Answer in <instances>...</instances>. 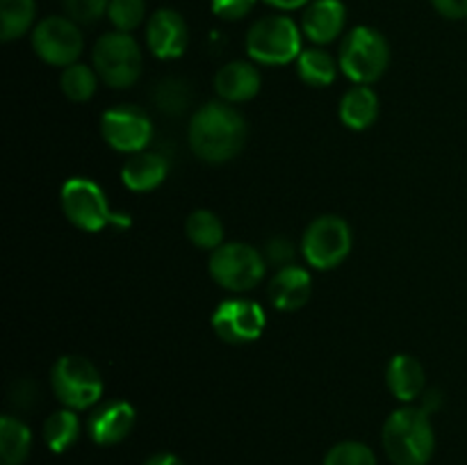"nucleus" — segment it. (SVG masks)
I'll return each instance as SVG.
<instances>
[{"label":"nucleus","instance_id":"2","mask_svg":"<svg viewBox=\"0 0 467 465\" xmlns=\"http://www.w3.org/2000/svg\"><path fill=\"white\" fill-rule=\"evenodd\" d=\"M383 450L395 465H427L436 450L427 410L413 406L395 410L383 424Z\"/></svg>","mask_w":467,"mask_h":465},{"label":"nucleus","instance_id":"10","mask_svg":"<svg viewBox=\"0 0 467 465\" xmlns=\"http://www.w3.org/2000/svg\"><path fill=\"white\" fill-rule=\"evenodd\" d=\"M32 48L53 67H71L82 53V35L76 21L64 16H48L32 32Z\"/></svg>","mask_w":467,"mask_h":465},{"label":"nucleus","instance_id":"33","mask_svg":"<svg viewBox=\"0 0 467 465\" xmlns=\"http://www.w3.org/2000/svg\"><path fill=\"white\" fill-rule=\"evenodd\" d=\"M431 5L445 18H467V0H431Z\"/></svg>","mask_w":467,"mask_h":465},{"label":"nucleus","instance_id":"19","mask_svg":"<svg viewBox=\"0 0 467 465\" xmlns=\"http://www.w3.org/2000/svg\"><path fill=\"white\" fill-rule=\"evenodd\" d=\"M386 381L392 395L400 401H413L424 390V367L418 358L400 354L390 360L386 369Z\"/></svg>","mask_w":467,"mask_h":465},{"label":"nucleus","instance_id":"32","mask_svg":"<svg viewBox=\"0 0 467 465\" xmlns=\"http://www.w3.org/2000/svg\"><path fill=\"white\" fill-rule=\"evenodd\" d=\"M267 258L272 263L287 267L295 260V244L285 237H274V240L267 242Z\"/></svg>","mask_w":467,"mask_h":465},{"label":"nucleus","instance_id":"17","mask_svg":"<svg viewBox=\"0 0 467 465\" xmlns=\"http://www.w3.org/2000/svg\"><path fill=\"white\" fill-rule=\"evenodd\" d=\"M214 89L226 103H244L260 91V73L249 62H231L214 76Z\"/></svg>","mask_w":467,"mask_h":465},{"label":"nucleus","instance_id":"29","mask_svg":"<svg viewBox=\"0 0 467 465\" xmlns=\"http://www.w3.org/2000/svg\"><path fill=\"white\" fill-rule=\"evenodd\" d=\"M324 465H377V456L363 442H340L324 459Z\"/></svg>","mask_w":467,"mask_h":465},{"label":"nucleus","instance_id":"35","mask_svg":"<svg viewBox=\"0 0 467 465\" xmlns=\"http://www.w3.org/2000/svg\"><path fill=\"white\" fill-rule=\"evenodd\" d=\"M265 3L278 9H299L304 7V5H308L310 0H265Z\"/></svg>","mask_w":467,"mask_h":465},{"label":"nucleus","instance_id":"7","mask_svg":"<svg viewBox=\"0 0 467 465\" xmlns=\"http://www.w3.org/2000/svg\"><path fill=\"white\" fill-rule=\"evenodd\" d=\"M62 210L68 222L80 231L99 232L108 223H128V219H119L109 210L103 190L89 178H68L62 185Z\"/></svg>","mask_w":467,"mask_h":465},{"label":"nucleus","instance_id":"8","mask_svg":"<svg viewBox=\"0 0 467 465\" xmlns=\"http://www.w3.org/2000/svg\"><path fill=\"white\" fill-rule=\"evenodd\" d=\"M210 276L231 292H249L265 276V258L244 242L222 244L210 255Z\"/></svg>","mask_w":467,"mask_h":465},{"label":"nucleus","instance_id":"14","mask_svg":"<svg viewBox=\"0 0 467 465\" xmlns=\"http://www.w3.org/2000/svg\"><path fill=\"white\" fill-rule=\"evenodd\" d=\"M135 419L137 413L132 404L123 399H114L91 413L89 422H87V431H89L91 440L99 442V445H117L132 431Z\"/></svg>","mask_w":467,"mask_h":465},{"label":"nucleus","instance_id":"18","mask_svg":"<svg viewBox=\"0 0 467 465\" xmlns=\"http://www.w3.org/2000/svg\"><path fill=\"white\" fill-rule=\"evenodd\" d=\"M169 171L167 158L153 150H140L126 160L121 169L123 185L132 191H150L164 182Z\"/></svg>","mask_w":467,"mask_h":465},{"label":"nucleus","instance_id":"11","mask_svg":"<svg viewBox=\"0 0 467 465\" xmlns=\"http://www.w3.org/2000/svg\"><path fill=\"white\" fill-rule=\"evenodd\" d=\"M210 324L214 333L228 345H246L263 336L267 315L255 301L228 299L217 305Z\"/></svg>","mask_w":467,"mask_h":465},{"label":"nucleus","instance_id":"6","mask_svg":"<svg viewBox=\"0 0 467 465\" xmlns=\"http://www.w3.org/2000/svg\"><path fill=\"white\" fill-rule=\"evenodd\" d=\"M94 68L114 89L135 85L141 73V50L128 32H109L94 46Z\"/></svg>","mask_w":467,"mask_h":465},{"label":"nucleus","instance_id":"13","mask_svg":"<svg viewBox=\"0 0 467 465\" xmlns=\"http://www.w3.org/2000/svg\"><path fill=\"white\" fill-rule=\"evenodd\" d=\"M187 39V23L176 9H158L149 18L146 26V41L155 57L160 59H176L185 53Z\"/></svg>","mask_w":467,"mask_h":465},{"label":"nucleus","instance_id":"24","mask_svg":"<svg viewBox=\"0 0 467 465\" xmlns=\"http://www.w3.org/2000/svg\"><path fill=\"white\" fill-rule=\"evenodd\" d=\"M78 436H80V422H78V415L71 408L57 410V413H53L46 419L44 440L48 450L55 451V454L67 451L78 440Z\"/></svg>","mask_w":467,"mask_h":465},{"label":"nucleus","instance_id":"21","mask_svg":"<svg viewBox=\"0 0 467 465\" xmlns=\"http://www.w3.org/2000/svg\"><path fill=\"white\" fill-rule=\"evenodd\" d=\"M32 447V433L12 415L0 418V465H21Z\"/></svg>","mask_w":467,"mask_h":465},{"label":"nucleus","instance_id":"4","mask_svg":"<svg viewBox=\"0 0 467 465\" xmlns=\"http://www.w3.org/2000/svg\"><path fill=\"white\" fill-rule=\"evenodd\" d=\"M249 57L269 67L290 64L301 55V32L287 16H265L246 35Z\"/></svg>","mask_w":467,"mask_h":465},{"label":"nucleus","instance_id":"25","mask_svg":"<svg viewBox=\"0 0 467 465\" xmlns=\"http://www.w3.org/2000/svg\"><path fill=\"white\" fill-rule=\"evenodd\" d=\"M187 237L192 240V244L199 246V249L214 251L222 246L223 240V223L219 222V217L210 210H194V212L187 217L185 223Z\"/></svg>","mask_w":467,"mask_h":465},{"label":"nucleus","instance_id":"27","mask_svg":"<svg viewBox=\"0 0 467 465\" xmlns=\"http://www.w3.org/2000/svg\"><path fill=\"white\" fill-rule=\"evenodd\" d=\"M153 98L155 105H158L164 114L178 117V114L185 112L187 105H190L192 91L190 87H187V82L181 80V78H164L158 85V89H155Z\"/></svg>","mask_w":467,"mask_h":465},{"label":"nucleus","instance_id":"9","mask_svg":"<svg viewBox=\"0 0 467 465\" xmlns=\"http://www.w3.org/2000/svg\"><path fill=\"white\" fill-rule=\"evenodd\" d=\"M304 258L315 269H336L351 251L349 223L336 214L317 217L304 235Z\"/></svg>","mask_w":467,"mask_h":465},{"label":"nucleus","instance_id":"23","mask_svg":"<svg viewBox=\"0 0 467 465\" xmlns=\"http://www.w3.org/2000/svg\"><path fill=\"white\" fill-rule=\"evenodd\" d=\"M36 16L35 0H0V26H3V41L18 39L32 27Z\"/></svg>","mask_w":467,"mask_h":465},{"label":"nucleus","instance_id":"5","mask_svg":"<svg viewBox=\"0 0 467 465\" xmlns=\"http://www.w3.org/2000/svg\"><path fill=\"white\" fill-rule=\"evenodd\" d=\"M55 397L71 410H85L103 395V378L91 360L82 356H62L50 372Z\"/></svg>","mask_w":467,"mask_h":465},{"label":"nucleus","instance_id":"31","mask_svg":"<svg viewBox=\"0 0 467 465\" xmlns=\"http://www.w3.org/2000/svg\"><path fill=\"white\" fill-rule=\"evenodd\" d=\"M254 5L255 0H213V12L223 21H237V18H244L254 9Z\"/></svg>","mask_w":467,"mask_h":465},{"label":"nucleus","instance_id":"15","mask_svg":"<svg viewBox=\"0 0 467 465\" xmlns=\"http://www.w3.org/2000/svg\"><path fill=\"white\" fill-rule=\"evenodd\" d=\"M347 21V9L340 0H313L306 7L304 21V35L315 44H328L336 39L342 32Z\"/></svg>","mask_w":467,"mask_h":465},{"label":"nucleus","instance_id":"12","mask_svg":"<svg viewBox=\"0 0 467 465\" xmlns=\"http://www.w3.org/2000/svg\"><path fill=\"white\" fill-rule=\"evenodd\" d=\"M103 140L121 153H140L153 137V123L144 109L135 105H119L100 119Z\"/></svg>","mask_w":467,"mask_h":465},{"label":"nucleus","instance_id":"30","mask_svg":"<svg viewBox=\"0 0 467 465\" xmlns=\"http://www.w3.org/2000/svg\"><path fill=\"white\" fill-rule=\"evenodd\" d=\"M67 18L76 23H96L108 14L109 0H62Z\"/></svg>","mask_w":467,"mask_h":465},{"label":"nucleus","instance_id":"26","mask_svg":"<svg viewBox=\"0 0 467 465\" xmlns=\"http://www.w3.org/2000/svg\"><path fill=\"white\" fill-rule=\"evenodd\" d=\"M59 85H62L64 96L68 100H73V103H85V100H89L96 94V73L87 64L76 62L64 68Z\"/></svg>","mask_w":467,"mask_h":465},{"label":"nucleus","instance_id":"22","mask_svg":"<svg viewBox=\"0 0 467 465\" xmlns=\"http://www.w3.org/2000/svg\"><path fill=\"white\" fill-rule=\"evenodd\" d=\"M296 71L299 78L310 87H327L336 80V59L322 48H308L301 50V55L296 57Z\"/></svg>","mask_w":467,"mask_h":465},{"label":"nucleus","instance_id":"16","mask_svg":"<svg viewBox=\"0 0 467 465\" xmlns=\"http://www.w3.org/2000/svg\"><path fill=\"white\" fill-rule=\"evenodd\" d=\"M310 292H313V278L296 264L278 269L274 281L269 283V299L278 310H299L310 299Z\"/></svg>","mask_w":467,"mask_h":465},{"label":"nucleus","instance_id":"28","mask_svg":"<svg viewBox=\"0 0 467 465\" xmlns=\"http://www.w3.org/2000/svg\"><path fill=\"white\" fill-rule=\"evenodd\" d=\"M108 16L119 32H130L144 21L146 3L144 0H109Z\"/></svg>","mask_w":467,"mask_h":465},{"label":"nucleus","instance_id":"1","mask_svg":"<svg viewBox=\"0 0 467 465\" xmlns=\"http://www.w3.org/2000/svg\"><path fill=\"white\" fill-rule=\"evenodd\" d=\"M187 140L205 162H228L244 146L246 121L231 105L208 103L192 117Z\"/></svg>","mask_w":467,"mask_h":465},{"label":"nucleus","instance_id":"20","mask_svg":"<svg viewBox=\"0 0 467 465\" xmlns=\"http://www.w3.org/2000/svg\"><path fill=\"white\" fill-rule=\"evenodd\" d=\"M379 117V98L368 85L347 91L340 100V119L351 130H365Z\"/></svg>","mask_w":467,"mask_h":465},{"label":"nucleus","instance_id":"34","mask_svg":"<svg viewBox=\"0 0 467 465\" xmlns=\"http://www.w3.org/2000/svg\"><path fill=\"white\" fill-rule=\"evenodd\" d=\"M144 465H185V463L173 454H155L150 456Z\"/></svg>","mask_w":467,"mask_h":465},{"label":"nucleus","instance_id":"3","mask_svg":"<svg viewBox=\"0 0 467 465\" xmlns=\"http://www.w3.org/2000/svg\"><path fill=\"white\" fill-rule=\"evenodd\" d=\"M390 62V48L386 36L368 26L354 27L342 41L340 68L356 85L377 82Z\"/></svg>","mask_w":467,"mask_h":465}]
</instances>
